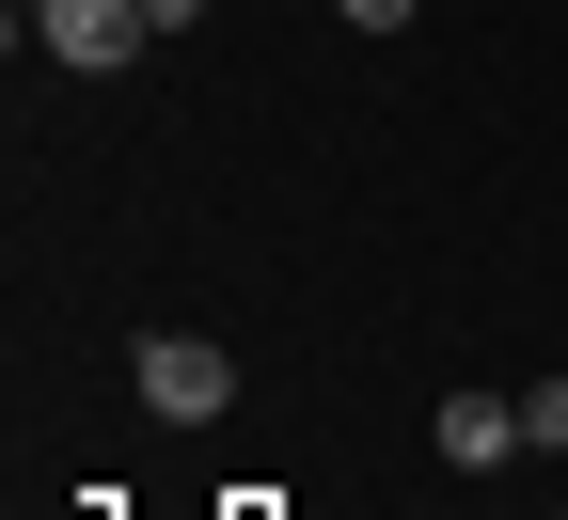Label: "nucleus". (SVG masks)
Returning <instances> with one entry per match:
<instances>
[{
  "label": "nucleus",
  "mask_w": 568,
  "mask_h": 520,
  "mask_svg": "<svg viewBox=\"0 0 568 520\" xmlns=\"http://www.w3.org/2000/svg\"><path fill=\"white\" fill-rule=\"evenodd\" d=\"M142 410H159V426H222L237 410V363L205 332H142Z\"/></svg>",
  "instance_id": "nucleus-1"
},
{
  "label": "nucleus",
  "mask_w": 568,
  "mask_h": 520,
  "mask_svg": "<svg viewBox=\"0 0 568 520\" xmlns=\"http://www.w3.org/2000/svg\"><path fill=\"white\" fill-rule=\"evenodd\" d=\"M32 32H48V63H80V80H111V63L159 32L142 0H32Z\"/></svg>",
  "instance_id": "nucleus-2"
},
{
  "label": "nucleus",
  "mask_w": 568,
  "mask_h": 520,
  "mask_svg": "<svg viewBox=\"0 0 568 520\" xmlns=\"http://www.w3.org/2000/svg\"><path fill=\"white\" fill-rule=\"evenodd\" d=\"M506 441H521V395H443V458L458 473H489Z\"/></svg>",
  "instance_id": "nucleus-3"
},
{
  "label": "nucleus",
  "mask_w": 568,
  "mask_h": 520,
  "mask_svg": "<svg viewBox=\"0 0 568 520\" xmlns=\"http://www.w3.org/2000/svg\"><path fill=\"white\" fill-rule=\"evenodd\" d=\"M332 17H347V32H410V0H332Z\"/></svg>",
  "instance_id": "nucleus-4"
},
{
  "label": "nucleus",
  "mask_w": 568,
  "mask_h": 520,
  "mask_svg": "<svg viewBox=\"0 0 568 520\" xmlns=\"http://www.w3.org/2000/svg\"><path fill=\"white\" fill-rule=\"evenodd\" d=\"M142 17H159V32H190V17H205V0H142Z\"/></svg>",
  "instance_id": "nucleus-5"
}]
</instances>
